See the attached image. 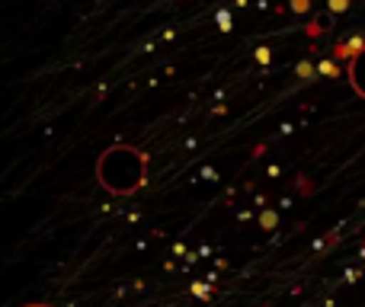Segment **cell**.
I'll return each instance as SVG.
<instances>
[{"label":"cell","mask_w":365,"mask_h":307,"mask_svg":"<svg viewBox=\"0 0 365 307\" xmlns=\"http://www.w3.org/2000/svg\"><path fill=\"white\" fill-rule=\"evenodd\" d=\"M148 179V154L132 145H113L96 160V182L113 195H132Z\"/></svg>","instance_id":"obj_1"},{"label":"cell","mask_w":365,"mask_h":307,"mask_svg":"<svg viewBox=\"0 0 365 307\" xmlns=\"http://www.w3.org/2000/svg\"><path fill=\"white\" fill-rule=\"evenodd\" d=\"M349 83H353V90L365 100V45L353 55V61H349V71H346Z\"/></svg>","instance_id":"obj_2"},{"label":"cell","mask_w":365,"mask_h":307,"mask_svg":"<svg viewBox=\"0 0 365 307\" xmlns=\"http://www.w3.org/2000/svg\"><path fill=\"white\" fill-rule=\"evenodd\" d=\"M26 307H51V304H26Z\"/></svg>","instance_id":"obj_3"}]
</instances>
